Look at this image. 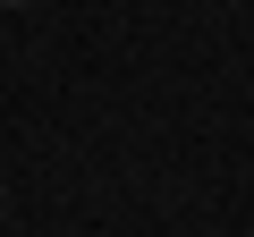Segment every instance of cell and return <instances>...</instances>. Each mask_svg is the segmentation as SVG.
Here are the masks:
<instances>
[{"label": "cell", "mask_w": 254, "mask_h": 237, "mask_svg": "<svg viewBox=\"0 0 254 237\" xmlns=\"http://www.w3.org/2000/svg\"><path fill=\"white\" fill-rule=\"evenodd\" d=\"M0 9H43V0H0Z\"/></svg>", "instance_id": "obj_1"}]
</instances>
